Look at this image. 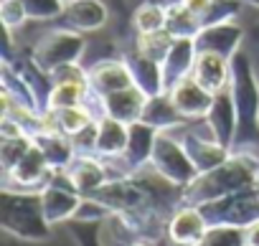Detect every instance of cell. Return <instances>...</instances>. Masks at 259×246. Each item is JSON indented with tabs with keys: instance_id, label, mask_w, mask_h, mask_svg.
I'll return each mask as SVG.
<instances>
[{
	"instance_id": "obj_1",
	"label": "cell",
	"mask_w": 259,
	"mask_h": 246,
	"mask_svg": "<svg viewBox=\"0 0 259 246\" xmlns=\"http://www.w3.org/2000/svg\"><path fill=\"white\" fill-rule=\"evenodd\" d=\"M259 170V160L249 153H231V158L206 173H201L193 183L183 188V203L186 206H203L208 201L224 198L229 193L244 190L254 185Z\"/></svg>"
},
{
	"instance_id": "obj_2",
	"label": "cell",
	"mask_w": 259,
	"mask_h": 246,
	"mask_svg": "<svg viewBox=\"0 0 259 246\" xmlns=\"http://www.w3.org/2000/svg\"><path fill=\"white\" fill-rule=\"evenodd\" d=\"M236 104V140L231 153H246L259 147V81L246 51H239L231 59V84Z\"/></svg>"
},
{
	"instance_id": "obj_3",
	"label": "cell",
	"mask_w": 259,
	"mask_h": 246,
	"mask_svg": "<svg viewBox=\"0 0 259 246\" xmlns=\"http://www.w3.org/2000/svg\"><path fill=\"white\" fill-rule=\"evenodd\" d=\"M0 226L6 233L23 241H49L51 223L44 211L41 190H0Z\"/></svg>"
},
{
	"instance_id": "obj_4",
	"label": "cell",
	"mask_w": 259,
	"mask_h": 246,
	"mask_svg": "<svg viewBox=\"0 0 259 246\" xmlns=\"http://www.w3.org/2000/svg\"><path fill=\"white\" fill-rule=\"evenodd\" d=\"M208 226H236V228H249L259 221V193L254 185L229 193L224 198L208 201L198 206Z\"/></svg>"
},
{
	"instance_id": "obj_5",
	"label": "cell",
	"mask_w": 259,
	"mask_h": 246,
	"mask_svg": "<svg viewBox=\"0 0 259 246\" xmlns=\"http://www.w3.org/2000/svg\"><path fill=\"white\" fill-rule=\"evenodd\" d=\"M150 168L158 175H163L165 180H170L181 188H186L188 183H193L201 175V170L196 168V163L186 153L183 142L178 137H173L170 130L158 132L155 147H153V155H150Z\"/></svg>"
},
{
	"instance_id": "obj_6",
	"label": "cell",
	"mask_w": 259,
	"mask_h": 246,
	"mask_svg": "<svg viewBox=\"0 0 259 246\" xmlns=\"http://www.w3.org/2000/svg\"><path fill=\"white\" fill-rule=\"evenodd\" d=\"M84 36L74 28H59V31H51L46 33L31 51V61L51 74L54 69L64 66V64H76L84 54Z\"/></svg>"
},
{
	"instance_id": "obj_7",
	"label": "cell",
	"mask_w": 259,
	"mask_h": 246,
	"mask_svg": "<svg viewBox=\"0 0 259 246\" xmlns=\"http://www.w3.org/2000/svg\"><path fill=\"white\" fill-rule=\"evenodd\" d=\"M148 104V94L140 86H127L122 91L107 94V96H97L94 91H89L87 96V107L94 112V117H114L124 125H133L143 117V109Z\"/></svg>"
},
{
	"instance_id": "obj_8",
	"label": "cell",
	"mask_w": 259,
	"mask_h": 246,
	"mask_svg": "<svg viewBox=\"0 0 259 246\" xmlns=\"http://www.w3.org/2000/svg\"><path fill=\"white\" fill-rule=\"evenodd\" d=\"M41 198H44L46 218H49V223L54 226V223L71 221L84 195L71 185V180L66 178L64 170H56V173L51 175V180L41 188Z\"/></svg>"
},
{
	"instance_id": "obj_9",
	"label": "cell",
	"mask_w": 259,
	"mask_h": 246,
	"mask_svg": "<svg viewBox=\"0 0 259 246\" xmlns=\"http://www.w3.org/2000/svg\"><path fill=\"white\" fill-rule=\"evenodd\" d=\"M54 173L56 170H51V165L46 163L44 153L33 142L26 150V155L6 173V183L3 185L6 188H16V190H38V188H44L51 180Z\"/></svg>"
},
{
	"instance_id": "obj_10",
	"label": "cell",
	"mask_w": 259,
	"mask_h": 246,
	"mask_svg": "<svg viewBox=\"0 0 259 246\" xmlns=\"http://www.w3.org/2000/svg\"><path fill=\"white\" fill-rule=\"evenodd\" d=\"M208 135L224 145V147H234L236 140V104H234V94L231 89H224L213 96V104L208 109V114L203 117Z\"/></svg>"
},
{
	"instance_id": "obj_11",
	"label": "cell",
	"mask_w": 259,
	"mask_h": 246,
	"mask_svg": "<svg viewBox=\"0 0 259 246\" xmlns=\"http://www.w3.org/2000/svg\"><path fill=\"white\" fill-rule=\"evenodd\" d=\"M241 41H244V28L239 23H234V18H231V21H221V23L201 28L196 36V48L219 54L231 61L241 51Z\"/></svg>"
},
{
	"instance_id": "obj_12",
	"label": "cell",
	"mask_w": 259,
	"mask_h": 246,
	"mask_svg": "<svg viewBox=\"0 0 259 246\" xmlns=\"http://www.w3.org/2000/svg\"><path fill=\"white\" fill-rule=\"evenodd\" d=\"M87 76H89V89L97 96H107L135 84L133 71H130L124 59H102L87 69Z\"/></svg>"
},
{
	"instance_id": "obj_13",
	"label": "cell",
	"mask_w": 259,
	"mask_h": 246,
	"mask_svg": "<svg viewBox=\"0 0 259 246\" xmlns=\"http://www.w3.org/2000/svg\"><path fill=\"white\" fill-rule=\"evenodd\" d=\"M198 48H196V38H176L168 56L160 64L163 71V91H170L181 79L193 74V64H196Z\"/></svg>"
},
{
	"instance_id": "obj_14",
	"label": "cell",
	"mask_w": 259,
	"mask_h": 246,
	"mask_svg": "<svg viewBox=\"0 0 259 246\" xmlns=\"http://www.w3.org/2000/svg\"><path fill=\"white\" fill-rule=\"evenodd\" d=\"M168 94H170L173 104L178 107V112H181L186 119H203V117L208 114L211 104H213V96H216V94H211L208 89H203L193 76L181 79Z\"/></svg>"
},
{
	"instance_id": "obj_15",
	"label": "cell",
	"mask_w": 259,
	"mask_h": 246,
	"mask_svg": "<svg viewBox=\"0 0 259 246\" xmlns=\"http://www.w3.org/2000/svg\"><path fill=\"white\" fill-rule=\"evenodd\" d=\"M191 76L211 94H219V91L229 89V84H231V61L219 54H211V51H198Z\"/></svg>"
},
{
	"instance_id": "obj_16",
	"label": "cell",
	"mask_w": 259,
	"mask_h": 246,
	"mask_svg": "<svg viewBox=\"0 0 259 246\" xmlns=\"http://www.w3.org/2000/svg\"><path fill=\"white\" fill-rule=\"evenodd\" d=\"M208 223L201 213L198 206H178L176 213L170 216V223H168V241H176V243H183V246H196L203 233H206Z\"/></svg>"
},
{
	"instance_id": "obj_17",
	"label": "cell",
	"mask_w": 259,
	"mask_h": 246,
	"mask_svg": "<svg viewBox=\"0 0 259 246\" xmlns=\"http://www.w3.org/2000/svg\"><path fill=\"white\" fill-rule=\"evenodd\" d=\"M181 142H183L186 153L191 155V160L196 163V168L201 173H206V170H211V168H216V165H221V163H226L231 158V150L224 147V145H219L211 135L208 137H201L198 132L186 130L183 137H181Z\"/></svg>"
},
{
	"instance_id": "obj_18",
	"label": "cell",
	"mask_w": 259,
	"mask_h": 246,
	"mask_svg": "<svg viewBox=\"0 0 259 246\" xmlns=\"http://www.w3.org/2000/svg\"><path fill=\"white\" fill-rule=\"evenodd\" d=\"M64 173H66V178L71 180V185L81 195L97 190L99 185H104L112 178L109 170H107V165H104V160H99L97 155H76L74 163Z\"/></svg>"
},
{
	"instance_id": "obj_19",
	"label": "cell",
	"mask_w": 259,
	"mask_h": 246,
	"mask_svg": "<svg viewBox=\"0 0 259 246\" xmlns=\"http://www.w3.org/2000/svg\"><path fill=\"white\" fill-rule=\"evenodd\" d=\"M64 21L79 33H92L107 23V8L102 0H66Z\"/></svg>"
},
{
	"instance_id": "obj_20",
	"label": "cell",
	"mask_w": 259,
	"mask_h": 246,
	"mask_svg": "<svg viewBox=\"0 0 259 246\" xmlns=\"http://www.w3.org/2000/svg\"><path fill=\"white\" fill-rule=\"evenodd\" d=\"M97 158L99 160H109L124 153L127 142H130V125L114 119V117H99L97 119Z\"/></svg>"
},
{
	"instance_id": "obj_21",
	"label": "cell",
	"mask_w": 259,
	"mask_h": 246,
	"mask_svg": "<svg viewBox=\"0 0 259 246\" xmlns=\"http://www.w3.org/2000/svg\"><path fill=\"white\" fill-rule=\"evenodd\" d=\"M33 142L38 145V150L44 153L46 163L51 165V170H66L74 158H76V147H74V140L64 132H56V130H44L33 137Z\"/></svg>"
},
{
	"instance_id": "obj_22",
	"label": "cell",
	"mask_w": 259,
	"mask_h": 246,
	"mask_svg": "<svg viewBox=\"0 0 259 246\" xmlns=\"http://www.w3.org/2000/svg\"><path fill=\"white\" fill-rule=\"evenodd\" d=\"M140 122H145V125H150V127H155L160 132V130H178V127L186 125L188 119L178 112V107L173 104L170 94L163 91V94L148 96V104L143 109Z\"/></svg>"
},
{
	"instance_id": "obj_23",
	"label": "cell",
	"mask_w": 259,
	"mask_h": 246,
	"mask_svg": "<svg viewBox=\"0 0 259 246\" xmlns=\"http://www.w3.org/2000/svg\"><path fill=\"white\" fill-rule=\"evenodd\" d=\"M124 61L133 71V79H135V86H140L148 96H155V94H163V71H160V64L148 59L145 54H140L138 48H133L130 54H124Z\"/></svg>"
},
{
	"instance_id": "obj_24",
	"label": "cell",
	"mask_w": 259,
	"mask_h": 246,
	"mask_svg": "<svg viewBox=\"0 0 259 246\" xmlns=\"http://www.w3.org/2000/svg\"><path fill=\"white\" fill-rule=\"evenodd\" d=\"M181 3L201 21V28L236 18L239 8L244 6L241 0H181Z\"/></svg>"
},
{
	"instance_id": "obj_25",
	"label": "cell",
	"mask_w": 259,
	"mask_h": 246,
	"mask_svg": "<svg viewBox=\"0 0 259 246\" xmlns=\"http://www.w3.org/2000/svg\"><path fill=\"white\" fill-rule=\"evenodd\" d=\"M165 31L176 38H196L201 31V21L181 3L165 6Z\"/></svg>"
},
{
	"instance_id": "obj_26",
	"label": "cell",
	"mask_w": 259,
	"mask_h": 246,
	"mask_svg": "<svg viewBox=\"0 0 259 246\" xmlns=\"http://www.w3.org/2000/svg\"><path fill=\"white\" fill-rule=\"evenodd\" d=\"M173 41H176V36H170V33L163 28V31H153V33H138L135 48H138L140 54H145L148 59L163 64V59L168 56Z\"/></svg>"
},
{
	"instance_id": "obj_27",
	"label": "cell",
	"mask_w": 259,
	"mask_h": 246,
	"mask_svg": "<svg viewBox=\"0 0 259 246\" xmlns=\"http://www.w3.org/2000/svg\"><path fill=\"white\" fill-rule=\"evenodd\" d=\"M89 86L81 84H54L46 99V109H64V107H76V104H87L89 96Z\"/></svg>"
},
{
	"instance_id": "obj_28",
	"label": "cell",
	"mask_w": 259,
	"mask_h": 246,
	"mask_svg": "<svg viewBox=\"0 0 259 246\" xmlns=\"http://www.w3.org/2000/svg\"><path fill=\"white\" fill-rule=\"evenodd\" d=\"M196 246H246V228L236 226H208Z\"/></svg>"
},
{
	"instance_id": "obj_29",
	"label": "cell",
	"mask_w": 259,
	"mask_h": 246,
	"mask_svg": "<svg viewBox=\"0 0 259 246\" xmlns=\"http://www.w3.org/2000/svg\"><path fill=\"white\" fill-rule=\"evenodd\" d=\"M135 31L138 33H153V31H163L165 28V6L158 3H143L135 16H133Z\"/></svg>"
},
{
	"instance_id": "obj_30",
	"label": "cell",
	"mask_w": 259,
	"mask_h": 246,
	"mask_svg": "<svg viewBox=\"0 0 259 246\" xmlns=\"http://www.w3.org/2000/svg\"><path fill=\"white\" fill-rule=\"evenodd\" d=\"M33 145V137H0V168L8 173Z\"/></svg>"
},
{
	"instance_id": "obj_31",
	"label": "cell",
	"mask_w": 259,
	"mask_h": 246,
	"mask_svg": "<svg viewBox=\"0 0 259 246\" xmlns=\"http://www.w3.org/2000/svg\"><path fill=\"white\" fill-rule=\"evenodd\" d=\"M28 18L33 21H54L61 18L66 11V0H23Z\"/></svg>"
},
{
	"instance_id": "obj_32",
	"label": "cell",
	"mask_w": 259,
	"mask_h": 246,
	"mask_svg": "<svg viewBox=\"0 0 259 246\" xmlns=\"http://www.w3.org/2000/svg\"><path fill=\"white\" fill-rule=\"evenodd\" d=\"M109 216H112V211H109L107 206H102L99 201L84 195L71 221H79V223H99V221H104V218H109Z\"/></svg>"
},
{
	"instance_id": "obj_33",
	"label": "cell",
	"mask_w": 259,
	"mask_h": 246,
	"mask_svg": "<svg viewBox=\"0 0 259 246\" xmlns=\"http://www.w3.org/2000/svg\"><path fill=\"white\" fill-rule=\"evenodd\" d=\"M0 21H3V28H18L28 21V11L23 6V0H3L0 3Z\"/></svg>"
},
{
	"instance_id": "obj_34",
	"label": "cell",
	"mask_w": 259,
	"mask_h": 246,
	"mask_svg": "<svg viewBox=\"0 0 259 246\" xmlns=\"http://www.w3.org/2000/svg\"><path fill=\"white\" fill-rule=\"evenodd\" d=\"M49 76H51L54 84H81V86H89V76L79 66V61L76 64H64V66L54 69Z\"/></svg>"
},
{
	"instance_id": "obj_35",
	"label": "cell",
	"mask_w": 259,
	"mask_h": 246,
	"mask_svg": "<svg viewBox=\"0 0 259 246\" xmlns=\"http://www.w3.org/2000/svg\"><path fill=\"white\" fill-rule=\"evenodd\" d=\"M246 246H259V221L246 228Z\"/></svg>"
},
{
	"instance_id": "obj_36",
	"label": "cell",
	"mask_w": 259,
	"mask_h": 246,
	"mask_svg": "<svg viewBox=\"0 0 259 246\" xmlns=\"http://www.w3.org/2000/svg\"><path fill=\"white\" fill-rule=\"evenodd\" d=\"M87 246H99V241H97V231H92V238L87 241Z\"/></svg>"
},
{
	"instance_id": "obj_37",
	"label": "cell",
	"mask_w": 259,
	"mask_h": 246,
	"mask_svg": "<svg viewBox=\"0 0 259 246\" xmlns=\"http://www.w3.org/2000/svg\"><path fill=\"white\" fill-rule=\"evenodd\" d=\"M244 6H254V8H259V0H241Z\"/></svg>"
},
{
	"instance_id": "obj_38",
	"label": "cell",
	"mask_w": 259,
	"mask_h": 246,
	"mask_svg": "<svg viewBox=\"0 0 259 246\" xmlns=\"http://www.w3.org/2000/svg\"><path fill=\"white\" fill-rule=\"evenodd\" d=\"M254 190L259 193V170H256V178H254Z\"/></svg>"
},
{
	"instance_id": "obj_39",
	"label": "cell",
	"mask_w": 259,
	"mask_h": 246,
	"mask_svg": "<svg viewBox=\"0 0 259 246\" xmlns=\"http://www.w3.org/2000/svg\"><path fill=\"white\" fill-rule=\"evenodd\" d=\"M130 246H150L148 241H135V243H130Z\"/></svg>"
},
{
	"instance_id": "obj_40",
	"label": "cell",
	"mask_w": 259,
	"mask_h": 246,
	"mask_svg": "<svg viewBox=\"0 0 259 246\" xmlns=\"http://www.w3.org/2000/svg\"><path fill=\"white\" fill-rule=\"evenodd\" d=\"M165 246H183V243H176V241H165Z\"/></svg>"
}]
</instances>
